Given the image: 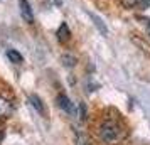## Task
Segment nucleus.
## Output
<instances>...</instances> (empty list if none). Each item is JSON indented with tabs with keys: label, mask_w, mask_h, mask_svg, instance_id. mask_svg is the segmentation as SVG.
<instances>
[{
	"label": "nucleus",
	"mask_w": 150,
	"mask_h": 145,
	"mask_svg": "<svg viewBox=\"0 0 150 145\" xmlns=\"http://www.w3.org/2000/svg\"><path fill=\"white\" fill-rule=\"evenodd\" d=\"M147 32H149V35H150V22H149V27H147Z\"/></svg>",
	"instance_id": "obj_12"
},
{
	"label": "nucleus",
	"mask_w": 150,
	"mask_h": 145,
	"mask_svg": "<svg viewBox=\"0 0 150 145\" xmlns=\"http://www.w3.org/2000/svg\"><path fill=\"white\" fill-rule=\"evenodd\" d=\"M89 17L93 19L95 25H96L98 29H100V32H101L103 35H106V34H108V30H106V27H105V24L101 22V19H100V17H96V15H93V14H89Z\"/></svg>",
	"instance_id": "obj_9"
},
{
	"label": "nucleus",
	"mask_w": 150,
	"mask_h": 145,
	"mask_svg": "<svg viewBox=\"0 0 150 145\" xmlns=\"http://www.w3.org/2000/svg\"><path fill=\"white\" fill-rule=\"evenodd\" d=\"M29 103H30L32 106H34L37 113H41V115L44 113V105H42L41 98L37 96V95H30V96H29Z\"/></svg>",
	"instance_id": "obj_7"
},
{
	"label": "nucleus",
	"mask_w": 150,
	"mask_h": 145,
	"mask_svg": "<svg viewBox=\"0 0 150 145\" xmlns=\"http://www.w3.org/2000/svg\"><path fill=\"white\" fill-rule=\"evenodd\" d=\"M122 4L128 10H145L150 7V0H122Z\"/></svg>",
	"instance_id": "obj_4"
},
{
	"label": "nucleus",
	"mask_w": 150,
	"mask_h": 145,
	"mask_svg": "<svg viewBox=\"0 0 150 145\" xmlns=\"http://www.w3.org/2000/svg\"><path fill=\"white\" fill-rule=\"evenodd\" d=\"M54 2H57V5H61L62 4V0H54Z\"/></svg>",
	"instance_id": "obj_11"
},
{
	"label": "nucleus",
	"mask_w": 150,
	"mask_h": 145,
	"mask_svg": "<svg viewBox=\"0 0 150 145\" xmlns=\"http://www.w3.org/2000/svg\"><path fill=\"white\" fill-rule=\"evenodd\" d=\"M127 135L128 132L125 125L116 118H105L98 127V137L105 145H122Z\"/></svg>",
	"instance_id": "obj_1"
},
{
	"label": "nucleus",
	"mask_w": 150,
	"mask_h": 145,
	"mask_svg": "<svg viewBox=\"0 0 150 145\" xmlns=\"http://www.w3.org/2000/svg\"><path fill=\"white\" fill-rule=\"evenodd\" d=\"M56 35H57V41L61 42V44H64L66 41H69V35H71V32H69V27H68V24H66V22H62L61 25H59V29H57Z\"/></svg>",
	"instance_id": "obj_6"
},
{
	"label": "nucleus",
	"mask_w": 150,
	"mask_h": 145,
	"mask_svg": "<svg viewBox=\"0 0 150 145\" xmlns=\"http://www.w3.org/2000/svg\"><path fill=\"white\" fill-rule=\"evenodd\" d=\"M57 105H59V108H61L62 111H66L68 115L76 117V106L73 105V101H71L66 95H59V96H57Z\"/></svg>",
	"instance_id": "obj_2"
},
{
	"label": "nucleus",
	"mask_w": 150,
	"mask_h": 145,
	"mask_svg": "<svg viewBox=\"0 0 150 145\" xmlns=\"http://www.w3.org/2000/svg\"><path fill=\"white\" fill-rule=\"evenodd\" d=\"M14 111V105L10 100H7L5 96H0V120L8 118Z\"/></svg>",
	"instance_id": "obj_5"
},
{
	"label": "nucleus",
	"mask_w": 150,
	"mask_h": 145,
	"mask_svg": "<svg viewBox=\"0 0 150 145\" xmlns=\"http://www.w3.org/2000/svg\"><path fill=\"white\" fill-rule=\"evenodd\" d=\"M2 138H4V132H0V142H2Z\"/></svg>",
	"instance_id": "obj_10"
},
{
	"label": "nucleus",
	"mask_w": 150,
	"mask_h": 145,
	"mask_svg": "<svg viewBox=\"0 0 150 145\" xmlns=\"http://www.w3.org/2000/svg\"><path fill=\"white\" fill-rule=\"evenodd\" d=\"M7 57H8L12 62H15V64H21V62L24 61L22 54H21V52H17L15 49H8V51H7Z\"/></svg>",
	"instance_id": "obj_8"
},
{
	"label": "nucleus",
	"mask_w": 150,
	"mask_h": 145,
	"mask_svg": "<svg viewBox=\"0 0 150 145\" xmlns=\"http://www.w3.org/2000/svg\"><path fill=\"white\" fill-rule=\"evenodd\" d=\"M19 8H21L22 19L27 22V24H32V22H34V12H32V8H30L29 0H19Z\"/></svg>",
	"instance_id": "obj_3"
}]
</instances>
